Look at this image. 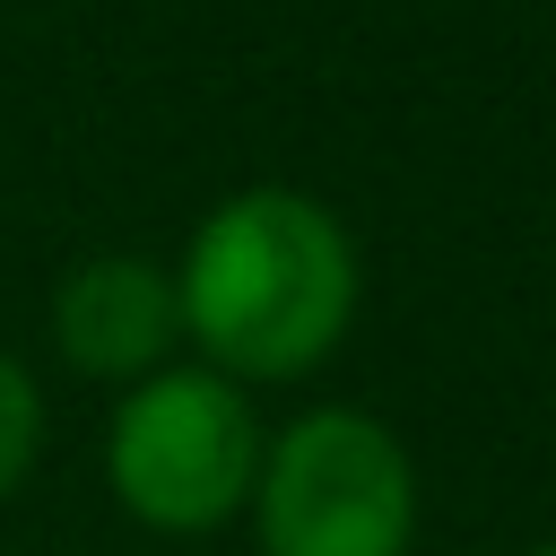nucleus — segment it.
Instances as JSON below:
<instances>
[{
	"mask_svg": "<svg viewBox=\"0 0 556 556\" xmlns=\"http://www.w3.org/2000/svg\"><path fill=\"white\" fill-rule=\"evenodd\" d=\"M243 521L261 556H408L417 460L365 408H304L261 443Z\"/></svg>",
	"mask_w": 556,
	"mask_h": 556,
	"instance_id": "7ed1b4c3",
	"label": "nucleus"
},
{
	"mask_svg": "<svg viewBox=\"0 0 556 556\" xmlns=\"http://www.w3.org/2000/svg\"><path fill=\"white\" fill-rule=\"evenodd\" d=\"M530 556H556V547H530Z\"/></svg>",
	"mask_w": 556,
	"mask_h": 556,
	"instance_id": "423d86ee",
	"label": "nucleus"
},
{
	"mask_svg": "<svg viewBox=\"0 0 556 556\" xmlns=\"http://www.w3.org/2000/svg\"><path fill=\"white\" fill-rule=\"evenodd\" d=\"M182 339L226 382H295L356 321V243L348 226L287 182H252L217 200L174 269Z\"/></svg>",
	"mask_w": 556,
	"mask_h": 556,
	"instance_id": "f257e3e1",
	"label": "nucleus"
},
{
	"mask_svg": "<svg viewBox=\"0 0 556 556\" xmlns=\"http://www.w3.org/2000/svg\"><path fill=\"white\" fill-rule=\"evenodd\" d=\"M261 417L252 391L208 365H156L122 382L104 426V486L156 539H208L243 521L261 478Z\"/></svg>",
	"mask_w": 556,
	"mask_h": 556,
	"instance_id": "f03ea898",
	"label": "nucleus"
},
{
	"mask_svg": "<svg viewBox=\"0 0 556 556\" xmlns=\"http://www.w3.org/2000/svg\"><path fill=\"white\" fill-rule=\"evenodd\" d=\"M35 452H43V382L0 348V495L26 486Z\"/></svg>",
	"mask_w": 556,
	"mask_h": 556,
	"instance_id": "39448f33",
	"label": "nucleus"
},
{
	"mask_svg": "<svg viewBox=\"0 0 556 556\" xmlns=\"http://www.w3.org/2000/svg\"><path fill=\"white\" fill-rule=\"evenodd\" d=\"M182 339L174 313V269L139 261V252H96L61 278L52 295V348L96 374V382H139L165 365V348Z\"/></svg>",
	"mask_w": 556,
	"mask_h": 556,
	"instance_id": "20e7f679",
	"label": "nucleus"
}]
</instances>
